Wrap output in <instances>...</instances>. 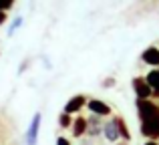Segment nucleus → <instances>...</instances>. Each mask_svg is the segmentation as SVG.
Listing matches in <instances>:
<instances>
[{"instance_id": "nucleus-1", "label": "nucleus", "mask_w": 159, "mask_h": 145, "mask_svg": "<svg viewBox=\"0 0 159 145\" xmlns=\"http://www.w3.org/2000/svg\"><path fill=\"white\" fill-rule=\"evenodd\" d=\"M137 113H139V123H141V135L149 139V141H157L159 139V105L149 99L141 101L137 99Z\"/></svg>"}, {"instance_id": "nucleus-2", "label": "nucleus", "mask_w": 159, "mask_h": 145, "mask_svg": "<svg viewBox=\"0 0 159 145\" xmlns=\"http://www.w3.org/2000/svg\"><path fill=\"white\" fill-rule=\"evenodd\" d=\"M40 121H43V115L34 113L32 115V121L26 129V145H36L39 143V129H40Z\"/></svg>"}, {"instance_id": "nucleus-3", "label": "nucleus", "mask_w": 159, "mask_h": 145, "mask_svg": "<svg viewBox=\"0 0 159 145\" xmlns=\"http://www.w3.org/2000/svg\"><path fill=\"white\" fill-rule=\"evenodd\" d=\"M131 85H133V91H135L137 99L145 101V99L153 97V93H151V89H149V85H147V81H145V77H135Z\"/></svg>"}, {"instance_id": "nucleus-4", "label": "nucleus", "mask_w": 159, "mask_h": 145, "mask_svg": "<svg viewBox=\"0 0 159 145\" xmlns=\"http://www.w3.org/2000/svg\"><path fill=\"white\" fill-rule=\"evenodd\" d=\"M85 105H87L85 95H75V97H70L69 103L65 105V113L66 115H75V113H79V111H81Z\"/></svg>"}, {"instance_id": "nucleus-5", "label": "nucleus", "mask_w": 159, "mask_h": 145, "mask_svg": "<svg viewBox=\"0 0 159 145\" xmlns=\"http://www.w3.org/2000/svg\"><path fill=\"white\" fill-rule=\"evenodd\" d=\"M87 107H89L91 113H95L97 117H107V115H111V107L107 105V103L99 101V99H93V101L87 103Z\"/></svg>"}, {"instance_id": "nucleus-6", "label": "nucleus", "mask_w": 159, "mask_h": 145, "mask_svg": "<svg viewBox=\"0 0 159 145\" xmlns=\"http://www.w3.org/2000/svg\"><path fill=\"white\" fill-rule=\"evenodd\" d=\"M141 59H143L145 65H149V67H153V69H159V48L157 47L145 48L143 55H141Z\"/></svg>"}, {"instance_id": "nucleus-7", "label": "nucleus", "mask_w": 159, "mask_h": 145, "mask_svg": "<svg viewBox=\"0 0 159 145\" xmlns=\"http://www.w3.org/2000/svg\"><path fill=\"white\" fill-rule=\"evenodd\" d=\"M87 129H89V121H87L85 117H77L73 123H70V131H73L75 137H81V135H85Z\"/></svg>"}, {"instance_id": "nucleus-8", "label": "nucleus", "mask_w": 159, "mask_h": 145, "mask_svg": "<svg viewBox=\"0 0 159 145\" xmlns=\"http://www.w3.org/2000/svg\"><path fill=\"white\" fill-rule=\"evenodd\" d=\"M145 81H147L151 93L155 95V97H159V69H151V71H149V75L145 77Z\"/></svg>"}, {"instance_id": "nucleus-9", "label": "nucleus", "mask_w": 159, "mask_h": 145, "mask_svg": "<svg viewBox=\"0 0 159 145\" xmlns=\"http://www.w3.org/2000/svg\"><path fill=\"white\" fill-rule=\"evenodd\" d=\"M113 123H115V127H117V131H119V137H123V139H131V133H129V129H127V123L123 121V117H113L111 119Z\"/></svg>"}, {"instance_id": "nucleus-10", "label": "nucleus", "mask_w": 159, "mask_h": 145, "mask_svg": "<svg viewBox=\"0 0 159 145\" xmlns=\"http://www.w3.org/2000/svg\"><path fill=\"white\" fill-rule=\"evenodd\" d=\"M103 135L107 137V141H117V139H119V131H117V127H115L113 121H109L107 125H103Z\"/></svg>"}, {"instance_id": "nucleus-11", "label": "nucleus", "mask_w": 159, "mask_h": 145, "mask_svg": "<svg viewBox=\"0 0 159 145\" xmlns=\"http://www.w3.org/2000/svg\"><path fill=\"white\" fill-rule=\"evenodd\" d=\"M58 123H61L62 127H70V123H73V121H70V115L61 113V115H58Z\"/></svg>"}, {"instance_id": "nucleus-12", "label": "nucleus", "mask_w": 159, "mask_h": 145, "mask_svg": "<svg viewBox=\"0 0 159 145\" xmlns=\"http://www.w3.org/2000/svg\"><path fill=\"white\" fill-rule=\"evenodd\" d=\"M12 4H14V0H0V12H6L12 8Z\"/></svg>"}, {"instance_id": "nucleus-13", "label": "nucleus", "mask_w": 159, "mask_h": 145, "mask_svg": "<svg viewBox=\"0 0 159 145\" xmlns=\"http://www.w3.org/2000/svg\"><path fill=\"white\" fill-rule=\"evenodd\" d=\"M20 24H22V16H16V18H14V22H12V26H10V34H14V32H16V28H18Z\"/></svg>"}, {"instance_id": "nucleus-14", "label": "nucleus", "mask_w": 159, "mask_h": 145, "mask_svg": "<svg viewBox=\"0 0 159 145\" xmlns=\"http://www.w3.org/2000/svg\"><path fill=\"white\" fill-rule=\"evenodd\" d=\"M57 145H70V141H69L66 137H58V139H57Z\"/></svg>"}, {"instance_id": "nucleus-15", "label": "nucleus", "mask_w": 159, "mask_h": 145, "mask_svg": "<svg viewBox=\"0 0 159 145\" xmlns=\"http://www.w3.org/2000/svg\"><path fill=\"white\" fill-rule=\"evenodd\" d=\"M103 85H105V87H113V85H115V81H113V79H107Z\"/></svg>"}, {"instance_id": "nucleus-16", "label": "nucleus", "mask_w": 159, "mask_h": 145, "mask_svg": "<svg viewBox=\"0 0 159 145\" xmlns=\"http://www.w3.org/2000/svg\"><path fill=\"white\" fill-rule=\"evenodd\" d=\"M6 22V12H0V24Z\"/></svg>"}, {"instance_id": "nucleus-17", "label": "nucleus", "mask_w": 159, "mask_h": 145, "mask_svg": "<svg viewBox=\"0 0 159 145\" xmlns=\"http://www.w3.org/2000/svg\"><path fill=\"white\" fill-rule=\"evenodd\" d=\"M145 145H157V141H147Z\"/></svg>"}]
</instances>
